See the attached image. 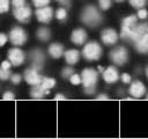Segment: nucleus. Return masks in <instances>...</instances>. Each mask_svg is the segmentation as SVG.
<instances>
[{
  "mask_svg": "<svg viewBox=\"0 0 148 139\" xmlns=\"http://www.w3.org/2000/svg\"><path fill=\"white\" fill-rule=\"evenodd\" d=\"M134 43V49L142 54H148V23H138L131 41Z\"/></svg>",
  "mask_w": 148,
  "mask_h": 139,
  "instance_id": "f257e3e1",
  "label": "nucleus"
},
{
  "mask_svg": "<svg viewBox=\"0 0 148 139\" xmlns=\"http://www.w3.org/2000/svg\"><path fill=\"white\" fill-rule=\"evenodd\" d=\"M80 20L83 24H86L90 28H95L102 23L103 16L96 6L88 5L82 9V12L80 14Z\"/></svg>",
  "mask_w": 148,
  "mask_h": 139,
  "instance_id": "f03ea898",
  "label": "nucleus"
},
{
  "mask_svg": "<svg viewBox=\"0 0 148 139\" xmlns=\"http://www.w3.org/2000/svg\"><path fill=\"white\" fill-rule=\"evenodd\" d=\"M102 53H103V49H102L101 44L95 42V41L86 43L83 49H82V56L88 61L98 60L102 57Z\"/></svg>",
  "mask_w": 148,
  "mask_h": 139,
  "instance_id": "7ed1b4c3",
  "label": "nucleus"
},
{
  "mask_svg": "<svg viewBox=\"0 0 148 139\" xmlns=\"http://www.w3.org/2000/svg\"><path fill=\"white\" fill-rule=\"evenodd\" d=\"M138 16L135 15H130V16H126L123 22H121V30H120V37L125 41H131V37H132V34L138 24Z\"/></svg>",
  "mask_w": 148,
  "mask_h": 139,
  "instance_id": "20e7f679",
  "label": "nucleus"
},
{
  "mask_svg": "<svg viewBox=\"0 0 148 139\" xmlns=\"http://www.w3.org/2000/svg\"><path fill=\"white\" fill-rule=\"evenodd\" d=\"M110 60L117 66H124L128 61V51L124 46H117L109 53Z\"/></svg>",
  "mask_w": 148,
  "mask_h": 139,
  "instance_id": "39448f33",
  "label": "nucleus"
},
{
  "mask_svg": "<svg viewBox=\"0 0 148 139\" xmlns=\"http://www.w3.org/2000/svg\"><path fill=\"white\" fill-rule=\"evenodd\" d=\"M8 38H9V42L15 45V46H21L23 45L27 39H28V34L27 31L21 28V27H14L12 28V30L9 31V35H8Z\"/></svg>",
  "mask_w": 148,
  "mask_h": 139,
  "instance_id": "423d86ee",
  "label": "nucleus"
},
{
  "mask_svg": "<svg viewBox=\"0 0 148 139\" xmlns=\"http://www.w3.org/2000/svg\"><path fill=\"white\" fill-rule=\"evenodd\" d=\"M81 79L83 88L96 87V83L98 81V73L94 68H84L81 73Z\"/></svg>",
  "mask_w": 148,
  "mask_h": 139,
  "instance_id": "0eeeda50",
  "label": "nucleus"
},
{
  "mask_svg": "<svg viewBox=\"0 0 148 139\" xmlns=\"http://www.w3.org/2000/svg\"><path fill=\"white\" fill-rule=\"evenodd\" d=\"M13 15L18 22L28 23L30 21L31 15H32V10L28 5H24V6H21V7H14Z\"/></svg>",
  "mask_w": 148,
  "mask_h": 139,
  "instance_id": "6e6552de",
  "label": "nucleus"
},
{
  "mask_svg": "<svg viewBox=\"0 0 148 139\" xmlns=\"http://www.w3.org/2000/svg\"><path fill=\"white\" fill-rule=\"evenodd\" d=\"M7 57L13 66H21L25 60V53L17 46L9 49L7 52Z\"/></svg>",
  "mask_w": 148,
  "mask_h": 139,
  "instance_id": "1a4fd4ad",
  "label": "nucleus"
},
{
  "mask_svg": "<svg viewBox=\"0 0 148 139\" xmlns=\"http://www.w3.org/2000/svg\"><path fill=\"white\" fill-rule=\"evenodd\" d=\"M29 59L31 61V67H34L37 71H40L45 61V54L42 50L35 49L29 53Z\"/></svg>",
  "mask_w": 148,
  "mask_h": 139,
  "instance_id": "9d476101",
  "label": "nucleus"
},
{
  "mask_svg": "<svg viewBox=\"0 0 148 139\" xmlns=\"http://www.w3.org/2000/svg\"><path fill=\"white\" fill-rule=\"evenodd\" d=\"M42 79L43 76L39 74V71L35 70L34 67L27 68L24 71V80L27 83H29L30 86H36V85H40L42 83Z\"/></svg>",
  "mask_w": 148,
  "mask_h": 139,
  "instance_id": "9b49d317",
  "label": "nucleus"
},
{
  "mask_svg": "<svg viewBox=\"0 0 148 139\" xmlns=\"http://www.w3.org/2000/svg\"><path fill=\"white\" fill-rule=\"evenodd\" d=\"M118 38H119V35L112 28H106V29L102 30V32H101V41L105 45H114L117 43Z\"/></svg>",
  "mask_w": 148,
  "mask_h": 139,
  "instance_id": "f8f14e48",
  "label": "nucleus"
},
{
  "mask_svg": "<svg viewBox=\"0 0 148 139\" xmlns=\"http://www.w3.org/2000/svg\"><path fill=\"white\" fill-rule=\"evenodd\" d=\"M53 9L50 6H45V7H39L36 9L35 15L37 17V20L40 23H49L52 17H53Z\"/></svg>",
  "mask_w": 148,
  "mask_h": 139,
  "instance_id": "ddd939ff",
  "label": "nucleus"
},
{
  "mask_svg": "<svg viewBox=\"0 0 148 139\" xmlns=\"http://www.w3.org/2000/svg\"><path fill=\"white\" fill-rule=\"evenodd\" d=\"M128 93H130V95L132 97L140 98V97H142L146 94V87H145V85L141 81L135 80V81H133L131 83L130 89H128Z\"/></svg>",
  "mask_w": 148,
  "mask_h": 139,
  "instance_id": "4468645a",
  "label": "nucleus"
},
{
  "mask_svg": "<svg viewBox=\"0 0 148 139\" xmlns=\"http://www.w3.org/2000/svg\"><path fill=\"white\" fill-rule=\"evenodd\" d=\"M87 38H88V35H87V31L83 28L74 29L71 34V41L75 45H83L86 43Z\"/></svg>",
  "mask_w": 148,
  "mask_h": 139,
  "instance_id": "2eb2a0df",
  "label": "nucleus"
},
{
  "mask_svg": "<svg viewBox=\"0 0 148 139\" xmlns=\"http://www.w3.org/2000/svg\"><path fill=\"white\" fill-rule=\"evenodd\" d=\"M102 75H103V80H104L106 83H114V82H117L118 79H119V73H118V71H117V68H116L114 66H109V67H106V68L103 71Z\"/></svg>",
  "mask_w": 148,
  "mask_h": 139,
  "instance_id": "dca6fc26",
  "label": "nucleus"
},
{
  "mask_svg": "<svg viewBox=\"0 0 148 139\" xmlns=\"http://www.w3.org/2000/svg\"><path fill=\"white\" fill-rule=\"evenodd\" d=\"M47 52H49L50 57H52L53 59H59L65 53L64 45L60 44V43H52V44H50V46L47 49Z\"/></svg>",
  "mask_w": 148,
  "mask_h": 139,
  "instance_id": "f3484780",
  "label": "nucleus"
},
{
  "mask_svg": "<svg viewBox=\"0 0 148 139\" xmlns=\"http://www.w3.org/2000/svg\"><path fill=\"white\" fill-rule=\"evenodd\" d=\"M50 94V90L44 88L42 85H36V86H31V89H30V96L32 98H36V100H40L43 98L44 96L49 95Z\"/></svg>",
  "mask_w": 148,
  "mask_h": 139,
  "instance_id": "a211bd4d",
  "label": "nucleus"
},
{
  "mask_svg": "<svg viewBox=\"0 0 148 139\" xmlns=\"http://www.w3.org/2000/svg\"><path fill=\"white\" fill-rule=\"evenodd\" d=\"M64 57H65V61L68 65H75L80 60V52L76 49H71L64 53Z\"/></svg>",
  "mask_w": 148,
  "mask_h": 139,
  "instance_id": "6ab92c4d",
  "label": "nucleus"
},
{
  "mask_svg": "<svg viewBox=\"0 0 148 139\" xmlns=\"http://www.w3.org/2000/svg\"><path fill=\"white\" fill-rule=\"evenodd\" d=\"M36 37L42 42H47L51 38V30L46 27H40L36 31Z\"/></svg>",
  "mask_w": 148,
  "mask_h": 139,
  "instance_id": "aec40b11",
  "label": "nucleus"
},
{
  "mask_svg": "<svg viewBox=\"0 0 148 139\" xmlns=\"http://www.w3.org/2000/svg\"><path fill=\"white\" fill-rule=\"evenodd\" d=\"M44 88H46V89H52L54 86H56V80L53 79V78H49V76H43V79H42V83H40Z\"/></svg>",
  "mask_w": 148,
  "mask_h": 139,
  "instance_id": "412c9836",
  "label": "nucleus"
},
{
  "mask_svg": "<svg viewBox=\"0 0 148 139\" xmlns=\"http://www.w3.org/2000/svg\"><path fill=\"white\" fill-rule=\"evenodd\" d=\"M56 17L59 21H65L67 19V10H66V8L65 7L58 8L57 12H56Z\"/></svg>",
  "mask_w": 148,
  "mask_h": 139,
  "instance_id": "4be33fe9",
  "label": "nucleus"
},
{
  "mask_svg": "<svg viewBox=\"0 0 148 139\" xmlns=\"http://www.w3.org/2000/svg\"><path fill=\"white\" fill-rule=\"evenodd\" d=\"M130 1V5L133 7V8H143L147 3V0H128Z\"/></svg>",
  "mask_w": 148,
  "mask_h": 139,
  "instance_id": "5701e85b",
  "label": "nucleus"
},
{
  "mask_svg": "<svg viewBox=\"0 0 148 139\" xmlns=\"http://www.w3.org/2000/svg\"><path fill=\"white\" fill-rule=\"evenodd\" d=\"M73 74H74V70H73L71 66H66V67H64L62 71H61V76H62L64 79H69Z\"/></svg>",
  "mask_w": 148,
  "mask_h": 139,
  "instance_id": "b1692460",
  "label": "nucleus"
},
{
  "mask_svg": "<svg viewBox=\"0 0 148 139\" xmlns=\"http://www.w3.org/2000/svg\"><path fill=\"white\" fill-rule=\"evenodd\" d=\"M112 5V0H98V7L101 10H108Z\"/></svg>",
  "mask_w": 148,
  "mask_h": 139,
  "instance_id": "393cba45",
  "label": "nucleus"
},
{
  "mask_svg": "<svg viewBox=\"0 0 148 139\" xmlns=\"http://www.w3.org/2000/svg\"><path fill=\"white\" fill-rule=\"evenodd\" d=\"M10 1L9 0H0V14L7 13L9 10V6H10Z\"/></svg>",
  "mask_w": 148,
  "mask_h": 139,
  "instance_id": "a878e982",
  "label": "nucleus"
},
{
  "mask_svg": "<svg viewBox=\"0 0 148 139\" xmlns=\"http://www.w3.org/2000/svg\"><path fill=\"white\" fill-rule=\"evenodd\" d=\"M13 73H10V70H5L2 67H0V80L6 81L8 79H10V75Z\"/></svg>",
  "mask_w": 148,
  "mask_h": 139,
  "instance_id": "bb28decb",
  "label": "nucleus"
},
{
  "mask_svg": "<svg viewBox=\"0 0 148 139\" xmlns=\"http://www.w3.org/2000/svg\"><path fill=\"white\" fill-rule=\"evenodd\" d=\"M69 81H71V83H72V85H74V86H77V85L82 83L81 75H80V74H76V73H74V74L69 78Z\"/></svg>",
  "mask_w": 148,
  "mask_h": 139,
  "instance_id": "cd10ccee",
  "label": "nucleus"
},
{
  "mask_svg": "<svg viewBox=\"0 0 148 139\" xmlns=\"http://www.w3.org/2000/svg\"><path fill=\"white\" fill-rule=\"evenodd\" d=\"M50 2H51V0H32V3H34V6H35L36 8L49 6Z\"/></svg>",
  "mask_w": 148,
  "mask_h": 139,
  "instance_id": "c85d7f7f",
  "label": "nucleus"
},
{
  "mask_svg": "<svg viewBox=\"0 0 148 139\" xmlns=\"http://www.w3.org/2000/svg\"><path fill=\"white\" fill-rule=\"evenodd\" d=\"M10 81H12L13 85H18V83L22 81L21 74H18V73H13V74L10 75Z\"/></svg>",
  "mask_w": 148,
  "mask_h": 139,
  "instance_id": "c756f323",
  "label": "nucleus"
},
{
  "mask_svg": "<svg viewBox=\"0 0 148 139\" xmlns=\"http://www.w3.org/2000/svg\"><path fill=\"white\" fill-rule=\"evenodd\" d=\"M138 19H140V20H145L147 16H148V12H147V9H145V7L143 8H140L139 10H138Z\"/></svg>",
  "mask_w": 148,
  "mask_h": 139,
  "instance_id": "7c9ffc66",
  "label": "nucleus"
},
{
  "mask_svg": "<svg viewBox=\"0 0 148 139\" xmlns=\"http://www.w3.org/2000/svg\"><path fill=\"white\" fill-rule=\"evenodd\" d=\"M2 98H3V100H8V101H12V100H14V98H15V95H14V93H13V92H10V90H7V92H5V93H3V95H2Z\"/></svg>",
  "mask_w": 148,
  "mask_h": 139,
  "instance_id": "2f4dec72",
  "label": "nucleus"
},
{
  "mask_svg": "<svg viewBox=\"0 0 148 139\" xmlns=\"http://www.w3.org/2000/svg\"><path fill=\"white\" fill-rule=\"evenodd\" d=\"M120 79H121L123 83H131V81H132V79H131V75H130L128 73H123Z\"/></svg>",
  "mask_w": 148,
  "mask_h": 139,
  "instance_id": "473e14b6",
  "label": "nucleus"
},
{
  "mask_svg": "<svg viewBox=\"0 0 148 139\" xmlns=\"http://www.w3.org/2000/svg\"><path fill=\"white\" fill-rule=\"evenodd\" d=\"M8 36L6 35V34H3V32H0V47L1 46H3L7 42H8Z\"/></svg>",
  "mask_w": 148,
  "mask_h": 139,
  "instance_id": "72a5a7b5",
  "label": "nucleus"
},
{
  "mask_svg": "<svg viewBox=\"0 0 148 139\" xmlns=\"http://www.w3.org/2000/svg\"><path fill=\"white\" fill-rule=\"evenodd\" d=\"M10 2H12V6L13 7H21V6L27 5L25 3V0H10Z\"/></svg>",
  "mask_w": 148,
  "mask_h": 139,
  "instance_id": "f704fd0d",
  "label": "nucleus"
},
{
  "mask_svg": "<svg viewBox=\"0 0 148 139\" xmlns=\"http://www.w3.org/2000/svg\"><path fill=\"white\" fill-rule=\"evenodd\" d=\"M10 66H13V65H12V63L9 60H3L1 63V65H0V67H2L5 70H10Z\"/></svg>",
  "mask_w": 148,
  "mask_h": 139,
  "instance_id": "c9c22d12",
  "label": "nucleus"
},
{
  "mask_svg": "<svg viewBox=\"0 0 148 139\" xmlns=\"http://www.w3.org/2000/svg\"><path fill=\"white\" fill-rule=\"evenodd\" d=\"M83 89L87 95H94L96 92V87H88V88H83Z\"/></svg>",
  "mask_w": 148,
  "mask_h": 139,
  "instance_id": "e433bc0d",
  "label": "nucleus"
},
{
  "mask_svg": "<svg viewBox=\"0 0 148 139\" xmlns=\"http://www.w3.org/2000/svg\"><path fill=\"white\" fill-rule=\"evenodd\" d=\"M96 100H109V96H108L106 94H99V95L96 97Z\"/></svg>",
  "mask_w": 148,
  "mask_h": 139,
  "instance_id": "4c0bfd02",
  "label": "nucleus"
},
{
  "mask_svg": "<svg viewBox=\"0 0 148 139\" xmlns=\"http://www.w3.org/2000/svg\"><path fill=\"white\" fill-rule=\"evenodd\" d=\"M59 3H61V5H64V6H69V0H57Z\"/></svg>",
  "mask_w": 148,
  "mask_h": 139,
  "instance_id": "58836bf2",
  "label": "nucleus"
},
{
  "mask_svg": "<svg viewBox=\"0 0 148 139\" xmlns=\"http://www.w3.org/2000/svg\"><path fill=\"white\" fill-rule=\"evenodd\" d=\"M54 100H66V97H65V95H62V94H57V95L54 96Z\"/></svg>",
  "mask_w": 148,
  "mask_h": 139,
  "instance_id": "ea45409f",
  "label": "nucleus"
},
{
  "mask_svg": "<svg viewBox=\"0 0 148 139\" xmlns=\"http://www.w3.org/2000/svg\"><path fill=\"white\" fill-rule=\"evenodd\" d=\"M103 71H104V68H103L102 66H98V72H101V73H103Z\"/></svg>",
  "mask_w": 148,
  "mask_h": 139,
  "instance_id": "a19ab883",
  "label": "nucleus"
},
{
  "mask_svg": "<svg viewBox=\"0 0 148 139\" xmlns=\"http://www.w3.org/2000/svg\"><path fill=\"white\" fill-rule=\"evenodd\" d=\"M113 1H116V2H123V1H125V0H113Z\"/></svg>",
  "mask_w": 148,
  "mask_h": 139,
  "instance_id": "79ce46f5",
  "label": "nucleus"
},
{
  "mask_svg": "<svg viewBox=\"0 0 148 139\" xmlns=\"http://www.w3.org/2000/svg\"><path fill=\"white\" fill-rule=\"evenodd\" d=\"M146 75H147V78H148V66H147V68H146Z\"/></svg>",
  "mask_w": 148,
  "mask_h": 139,
  "instance_id": "37998d69",
  "label": "nucleus"
},
{
  "mask_svg": "<svg viewBox=\"0 0 148 139\" xmlns=\"http://www.w3.org/2000/svg\"><path fill=\"white\" fill-rule=\"evenodd\" d=\"M146 98H147V100H148V93H147V95H146Z\"/></svg>",
  "mask_w": 148,
  "mask_h": 139,
  "instance_id": "c03bdc74",
  "label": "nucleus"
}]
</instances>
